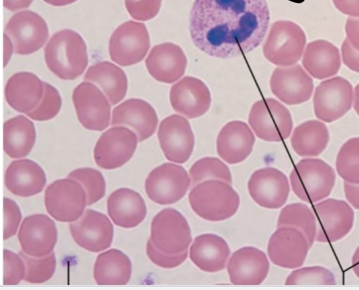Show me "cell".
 Listing matches in <instances>:
<instances>
[{
    "instance_id": "6da1fadb",
    "label": "cell",
    "mask_w": 359,
    "mask_h": 290,
    "mask_svg": "<svg viewBox=\"0 0 359 290\" xmlns=\"http://www.w3.org/2000/svg\"><path fill=\"white\" fill-rule=\"evenodd\" d=\"M269 24L266 0H196L190 15V33L202 52L226 59L257 48Z\"/></svg>"
},
{
    "instance_id": "7a4b0ae2",
    "label": "cell",
    "mask_w": 359,
    "mask_h": 290,
    "mask_svg": "<svg viewBox=\"0 0 359 290\" xmlns=\"http://www.w3.org/2000/svg\"><path fill=\"white\" fill-rule=\"evenodd\" d=\"M49 70L62 80H74L83 74L88 64L86 45L72 30H63L50 39L45 48Z\"/></svg>"
},
{
    "instance_id": "3957f363",
    "label": "cell",
    "mask_w": 359,
    "mask_h": 290,
    "mask_svg": "<svg viewBox=\"0 0 359 290\" xmlns=\"http://www.w3.org/2000/svg\"><path fill=\"white\" fill-rule=\"evenodd\" d=\"M189 200L192 210L210 222L231 218L241 204V198L231 185L219 180H208L194 186Z\"/></svg>"
},
{
    "instance_id": "277c9868",
    "label": "cell",
    "mask_w": 359,
    "mask_h": 290,
    "mask_svg": "<svg viewBox=\"0 0 359 290\" xmlns=\"http://www.w3.org/2000/svg\"><path fill=\"white\" fill-rule=\"evenodd\" d=\"M335 182L334 170L319 159H302L290 174L294 193L302 201L309 204L318 203L327 198Z\"/></svg>"
},
{
    "instance_id": "5b68a950",
    "label": "cell",
    "mask_w": 359,
    "mask_h": 290,
    "mask_svg": "<svg viewBox=\"0 0 359 290\" xmlns=\"http://www.w3.org/2000/svg\"><path fill=\"white\" fill-rule=\"evenodd\" d=\"M306 44V34L298 25L290 21H278L270 30L264 46V54L275 65L290 67L301 60Z\"/></svg>"
},
{
    "instance_id": "8992f818",
    "label": "cell",
    "mask_w": 359,
    "mask_h": 290,
    "mask_svg": "<svg viewBox=\"0 0 359 290\" xmlns=\"http://www.w3.org/2000/svg\"><path fill=\"white\" fill-rule=\"evenodd\" d=\"M249 122L256 135L269 142L286 140L293 129L290 112L273 98L263 99L255 103L250 114Z\"/></svg>"
},
{
    "instance_id": "52a82bcc",
    "label": "cell",
    "mask_w": 359,
    "mask_h": 290,
    "mask_svg": "<svg viewBox=\"0 0 359 290\" xmlns=\"http://www.w3.org/2000/svg\"><path fill=\"white\" fill-rule=\"evenodd\" d=\"M151 47L150 37L145 25L129 21L112 34L109 53L113 62L123 67L141 62Z\"/></svg>"
},
{
    "instance_id": "ba28073f",
    "label": "cell",
    "mask_w": 359,
    "mask_h": 290,
    "mask_svg": "<svg viewBox=\"0 0 359 290\" xmlns=\"http://www.w3.org/2000/svg\"><path fill=\"white\" fill-rule=\"evenodd\" d=\"M138 142V136L131 129L114 126L98 139L94 150L95 162L104 170L121 168L135 155Z\"/></svg>"
},
{
    "instance_id": "9c48e42d",
    "label": "cell",
    "mask_w": 359,
    "mask_h": 290,
    "mask_svg": "<svg viewBox=\"0 0 359 290\" xmlns=\"http://www.w3.org/2000/svg\"><path fill=\"white\" fill-rule=\"evenodd\" d=\"M48 213L57 221L72 223L79 219L87 206V195L77 181L59 180L48 187L45 194Z\"/></svg>"
},
{
    "instance_id": "30bf717a",
    "label": "cell",
    "mask_w": 359,
    "mask_h": 290,
    "mask_svg": "<svg viewBox=\"0 0 359 290\" xmlns=\"http://www.w3.org/2000/svg\"><path fill=\"white\" fill-rule=\"evenodd\" d=\"M150 239L156 248L170 254L188 251L192 242L187 219L174 209H165L154 217Z\"/></svg>"
},
{
    "instance_id": "8fae6325",
    "label": "cell",
    "mask_w": 359,
    "mask_h": 290,
    "mask_svg": "<svg viewBox=\"0 0 359 290\" xmlns=\"http://www.w3.org/2000/svg\"><path fill=\"white\" fill-rule=\"evenodd\" d=\"M191 180L186 170L174 164H165L154 169L145 184L149 199L160 205H170L187 195Z\"/></svg>"
},
{
    "instance_id": "7c38bea8",
    "label": "cell",
    "mask_w": 359,
    "mask_h": 290,
    "mask_svg": "<svg viewBox=\"0 0 359 290\" xmlns=\"http://www.w3.org/2000/svg\"><path fill=\"white\" fill-rule=\"evenodd\" d=\"M353 101L352 85L346 79L336 77L317 86L313 96L314 112L318 119L331 123L344 116Z\"/></svg>"
},
{
    "instance_id": "4fadbf2b",
    "label": "cell",
    "mask_w": 359,
    "mask_h": 290,
    "mask_svg": "<svg viewBox=\"0 0 359 290\" xmlns=\"http://www.w3.org/2000/svg\"><path fill=\"white\" fill-rule=\"evenodd\" d=\"M317 222L316 242L332 243L345 237L352 230L354 212L344 201L327 199L313 206Z\"/></svg>"
},
{
    "instance_id": "5bb4252c",
    "label": "cell",
    "mask_w": 359,
    "mask_h": 290,
    "mask_svg": "<svg viewBox=\"0 0 359 290\" xmlns=\"http://www.w3.org/2000/svg\"><path fill=\"white\" fill-rule=\"evenodd\" d=\"M158 136L165 158L170 162L184 164L191 157L195 144L193 130L184 117L173 114L162 121Z\"/></svg>"
},
{
    "instance_id": "9a60e30c",
    "label": "cell",
    "mask_w": 359,
    "mask_h": 290,
    "mask_svg": "<svg viewBox=\"0 0 359 290\" xmlns=\"http://www.w3.org/2000/svg\"><path fill=\"white\" fill-rule=\"evenodd\" d=\"M5 32L12 40L15 53L19 55H29L39 51L49 36L45 20L31 11L15 15L8 23Z\"/></svg>"
},
{
    "instance_id": "2e32d148",
    "label": "cell",
    "mask_w": 359,
    "mask_h": 290,
    "mask_svg": "<svg viewBox=\"0 0 359 290\" xmlns=\"http://www.w3.org/2000/svg\"><path fill=\"white\" fill-rule=\"evenodd\" d=\"M72 100L78 119L86 128L100 131L109 126L111 105L95 85L81 83L74 89Z\"/></svg>"
},
{
    "instance_id": "e0dca14e",
    "label": "cell",
    "mask_w": 359,
    "mask_h": 290,
    "mask_svg": "<svg viewBox=\"0 0 359 290\" xmlns=\"http://www.w3.org/2000/svg\"><path fill=\"white\" fill-rule=\"evenodd\" d=\"M310 248L306 237L301 231L291 227H281L271 236L268 253L275 265L294 269L304 264Z\"/></svg>"
},
{
    "instance_id": "ac0fdd59",
    "label": "cell",
    "mask_w": 359,
    "mask_h": 290,
    "mask_svg": "<svg viewBox=\"0 0 359 290\" xmlns=\"http://www.w3.org/2000/svg\"><path fill=\"white\" fill-rule=\"evenodd\" d=\"M71 234L83 249L98 253L108 249L114 237V227L103 213L86 210L81 218L69 225Z\"/></svg>"
},
{
    "instance_id": "d6986e66",
    "label": "cell",
    "mask_w": 359,
    "mask_h": 290,
    "mask_svg": "<svg viewBox=\"0 0 359 290\" xmlns=\"http://www.w3.org/2000/svg\"><path fill=\"white\" fill-rule=\"evenodd\" d=\"M270 84L273 93L289 105L307 102L314 90L313 79L299 65L276 69Z\"/></svg>"
},
{
    "instance_id": "ffe728a7",
    "label": "cell",
    "mask_w": 359,
    "mask_h": 290,
    "mask_svg": "<svg viewBox=\"0 0 359 290\" xmlns=\"http://www.w3.org/2000/svg\"><path fill=\"white\" fill-rule=\"evenodd\" d=\"M252 199L267 209H278L287 202L290 186L287 176L274 168H266L256 171L248 183Z\"/></svg>"
},
{
    "instance_id": "44dd1931",
    "label": "cell",
    "mask_w": 359,
    "mask_h": 290,
    "mask_svg": "<svg viewBox=\"0 0 359 290\" xmlns=\"http://www.w3.org/2000/svg\"><path fill=\"white\" fill-rule=\"evenodd\" d=\"M269 270L266 254L252 246L235 251L227 263L230 282L234 285H259L266 279Z\"/></svg>"
},
{
    "instance_id": "7402d4cb",
    "label": "cell",
    "mask_w": 359,
    "mask_h": 290,
    "mask_svg": "<svg viewBox=\"0 0 359 290\" xmlns=\"http://www.w3.org/2000/svg\"><path fill=\"white\" fill-rule=\"evenodd\" d=\"M18 239L25 253L43 257L54 250L57 242V230L54 221L48 216L36 214L24 220Z\"/></svg>"
},
{
    "instance_id": "603a6c76",
    "label": "cell",
    "mask_w": 359,
    "mask_h": 290,
    "mask_svg": "<svg viewBox=\"0 0 359 290\" xmlns=\"http://www.w3.org/2000/svg\"><path fill=\"white\" fill-rule=\"evenodd\" d=\"M256 141L248 124L242 121L227 123L219 131L217 139L219 157L231 165L241 164L252 154Z\"/></svg>"
},
{
    "instance_id": "cb8c5ba5",
    "label": "cell",
    "mask_w": 359,
    "mask_h": 290,
    "mask_svg": "<svg viewBox=\"0 0 359 290\" xmlns=\"http://www.w3.org/2000/svg\"><path fill=\"white\" fill-rule=\"evenodd\" d=\"M170 103L174 110L189 119L205 114L211 105V95L201 80L186 77L172 86Z\"/></svg>"
},
{
    "instance_id": "d4e9b609",
    "label": "cell",
    "mask_w": 359,
    "mask_h": 290,
    "mask_svg": "<svg viewBox=\"0 0 359 290\" xmlns=\"http://www.w3.org/2000/svg\"><path fill=\"white\" fill-rule=\"evenodd\" d=\"M158 118L155 109L148 102L132 98L115 107L112 112L111 126H128L133 128L142 142L151 137L156 131Z\"/></svg>"
},
{
    "instance_id": "484cf974",
    "label": "cell",
    "mask_w": 359,
    "mask_h": 290,
    "mask_svg": "<svg viewBox=\"0 0 359 290\" xmlns=\"http://www.w3.org/2000/svg\"><path fill=\"white\" fill-rule=\"evenodd\" d=\"M146 65L156 81L173 84L184 75L187 58L179 46L165 43L153 48L146 60Z\"/></svg>"
},
{
    "instance_id": "4316f807",
    "label": "cell",
    "mask_w": 359,
    "mask_h": 290,
    "mask_svg": "<svg viewBox=\"0 0 359 290\" xmlns=\"http://www.w3.org/2000/svg\"><path fill=\"white\" fill-rule=\"evenodd\" d=\"M107 213L116 225L123 228H134L144 220L147 209L144 199L138 192L128 188H122L109 197Z\"/></svg>"
},
{
    "instance_id": "83f0119b",
    "label": "cell",
    "mask_w": 359,
    "mask_h": 290,
    "mask_svg": "<svg viewBox=\"0 0 359 290\" xmlns=\"http://www.w3.org/2000/svg\"><path fill=\"white\" fill-rule=\"evenodd\" d=\"M7 189L21 197H30L41 193L46 185L43 169L34 162L22 159L13 162L6 171Z\"/></svg>"
},
{
    "instance_id": "f1b7e54d",
    "label": "cell",
    "mask_w": 359,
    "mask_h": 290,
    "mask_svg": "<svg viewBox=\"0 0 359 290\" xmlns=\"http://www.w3.org/2000/svg\"><path fill=\"white\" fill-rule=\"evenodd\" d=\"M44 94V83L35 74L20 72L13 75L6 87L8 103L16 111L29 113L40 103Z\"/></svg>"
},
{
    "instance_id": "f546056e",
    "label": "cell",
    "mask_w": 359,
    "mask_h": 290,
    "mask_svg": "<svg viewBox=\"0 0 359 290\" xmlns=\"http://www.w3.org/2000/svg\"><path fill=\"white\" fill-rule=\"evenodd\" d=\"M229 255L230 249L226 242L213 234L196 237L189 251L191 261L199 269L207 272L224 270Z\"/></svg>"
},
{
    "instance_id": "4dcf8cb0",
    "label": "cell",
    "mask_w": 359,
    "mask_h": 290,
    "mask_svg": "<svg viewBox=\"0 0 359 290\" xmlns=\"http://www.w3.org/2000/svg\"><path fill=\"white\" fill-rule=\"evenodd\" d=\"M302 64L313 78L323 80L337 74L341 60L339 49L325 40L309 44L304 53Z\"/></svg>"
},
{
    "instance_id": "1f68e13d",
    "label": "cell",
    "mask_w": 359,
    "mask_h": 290,
    "mask_svg": "<svg viewBox=\"0 0 359 290\" xmlns=\"http://www.w3.org/2000/svg\"><path fill=\"white\" fill-rule=\"evenodd\" d=\"M132 273L130 258L115 249L100 254L94 266V278L99 285H126L130 282Z\"/></svg>"
},
{
    "instance_id": "d6a6232c",
    "label": "cell",
    "mask_w": 359,
    "mask_h": 290,
    "mask_svg": "<svg viewBox=\"0 0 359 290\" xmlns=\"http://www.w3.org/2000/svg\"><path fill=\"white\" fill-rule=\"evenodd\" d=\"M84 79L97 85L113 105L123 100L128 92L126 74L109 62H101L90 67Z\"/></svg>"
},
{
    "instance_id": "836d02e7",
    "label": "cell",
    "mask_w": 359,
    "mask_h": 290,
    "mask_svg": "<svg viewBox=\"0 0 359 290\" xmlns=\"http://www.w3.org/2000/svg\"><path fill=\"white\" fill-rule=\"evenodd\" d=\"M330 133L326 125L318 120L305 121L295 128L291 144L294 152L302 158H316L326 150Z\"/></svg>"
},
{
    "instance_id": "e575fe53",
    "label": "cell",
    "mask_w": 359,
    "mask_h": 290,
    "mask_svg": "<svg viewBox=\"0 0 359 290\" xmlns=\"http://www.w3.org/2000/svg\"><path fill=\"white\" fill-rule=\"evenodd\" d=\"M36 140L34 124L23 115L8 120L4 124V151L12 159L27 157Z\"/></svg>"
},
{
    "instance_id": "d590c367",
    "label": "cell",
    "mask_w": 359,
    "mask_h": 290,
    "mask_svg": "<svg viewBox=\"0 0 359 290\" xmlns=\"http://www.w3.org/2000/svg\"><path fill=\"white\" fill-rule=\"evenodd\" d=\"M278 227H291L301 231L311 247L316 242L317 222L313 211L305 204L295 203L285 206L280 212Z\"/></svg>"
},
{
    "instance_id": "8d00e7d4",
    "label": "cell",
    "mask_w": 359,
    "mask_h": 290,
    "mask_svg": "<svg viewBox=\"0 0 359 290\" xmlns=\"http://www.w3.org/2000/svg\"><path fill=\"white\" fill-rule=\"evenodd\" d=\"M336 170L346 183L359 184V137L346 141L336 159Z\"/></svg>"
},
{
    "instance_id": "74e56055",
    "label": "cell",
    "mask_w": 359,
    "mask_h": 290,
    "mask_svg": "<svg viewBox=\"0 0 359 290\" xmlns=\"http://www.w3.org/2000/svg\"><path fill=\"white\" fill-rule=\"evenodd\" d=\"M191 185L208 180H219L231 185L232 178L229 168L216 158H203L196 162L189 171Z\"/></svg>"
},
{
    "instance_id": "f35d334b",
    "label": "cell",
    "mask_w": 359,
    "mask_h": 290,
    "mask_svg": "<svg viewBox=\"0 0 359 290\" xmlns=\"http://www.w3.org/2000/svg\"><path fill=\"white\" fill-rule=\"evenodd\" d=\"M68 178L79 183L87 195V206H92L102 199L106 191V183L102 174L97 170L86 168L72 172Z\"/></svg>"
},
{
    "instance_id": "ab89813d",
    "label": "cell",
    "mask_w": 359,
    "mask_h": 290,
    "mask_svg": "<svg viewBox=\"0 0 359 290\" xmlns=\"http://www.w3.org/2000/svg\"><path fill=\"white\" fill-rule=\"evenodd\" d=\"M20 255L26 265L25 279L27 282L43 283L53 276L56 268V258L54 253L43 257L31 256L24 251H21Z\"/></svg>"
},
{
    "instance_id": "60d3db41",
    "label": "cell",
    "mask_w": 359,
    "mask_h": 290,
    "mask_svg": "<svg viewBox=\"0 0 359 290\" xmlns=\"http://www.w3.org/2000/svg\"><path fill=\"white\" fill-rule=\"evenodd\" d=\"M333 273L322 266L302 268L293 271L287 278V285H334Z\"/></svg>"
},
{
    "instance_id": "b9f144b4",
    "label": "cell",
    "mask_w": 359,
    "mask_h": 290,
    "mask_svg": "<svg viewBox=\"0 0 359 290\" xmlns=\"http://www.w3.org/2000/svg\"><path fill=\"white\" fill-rule=\"evenodd\" d=\"M62 107V98L58 91L50 84L44 82V94L39 105L27 114L36 121H48L56 117Z\"/></svg>"
},
{
    "instance_id": "7bdbcfd3",
    "label": "cell",
    "mask_w": 359,
    "mask_h": 290,
    "mask_svg": "<svg viewBox=\"0 0 359 290\" xmlns=\"http://www.w3.org/2000/svg\"><path fill=\"white\" fill-rule=\"evenodd\" d=\"M26 265L20 255L4 250V285H17L25 278Z\"/></svg>"
},
{
    "instance_id": "ee69618b",
    "label": "cell",
    "mask_w": 359,
    "mask_h": 290,
    "mask_svg": "<svg viewBox=\"0 0 359 290\" xmlns=\"http://www.w3.org/2000/svg\"><path fill=\"white\" fill-rule=\"evenodd\" d=\"M162 2L163 0H126V6L133 19L147 22L158 15Z\"/></svg>"
},
{
    "instance_id": "f6af8a7d",
    "label": "cell",
    "mask_w": 359,
    "mask_h": 290,
    "mask_svg": "<svg viewBox=\"0 0 359 290\" xmlns=\"http://www.w3.org/2000/svg\"><path fill=\"white\" fill-rule=\"evenodd\" d=\"M147 252L154 264L167 269L175 268L182 265L187 260L189 254L188 251L178 254L163 252L155 246L151 239L147 243Z\"/></svg>"
},
{
    "instance_id": "bcb514c9",
    "label": "cell",
    "mask_w": 359,
    "mask_h": 290,
    "mask_svg": "<svg viewBox=\"0 0 359 290\" xmlns=\"http://www.w3.org/2000/svg\"><path fill=\"white\" fill-rule=\"evenodd\" d=\"M22 212L18 205L11 199L4 198V239L14 236L22 220Z\"/></svg>"
},
{
    "instance_id": "7dc6e473",
    "label": "cell",
    "mask_w": 359,
    "mask_h": 290,
    "mask_svg": "<svg viewBox=\"0 0 359 290\" xmlns=\"http://www.w3.org/2000/svg\"><path fill=\"white\" fill-rule=\"evenodd\" d=\"M342 60L346 67L359 73V51L355 49L346 39L341 46Z\"/></svg>"
},
{
    "instance_id": "c3c4849f",
    "label": "cell",
    "mask_w": 359,
    "mask_h": 290,
    "mask_svg": "<svg viewBox=\"0 0 359 290\" xmlns=\"http://www.w3.org/2000/svg\"><path fill=\"white\" fill-rule=\"evenodd\" d=\"M345 32L350 44L359 51V18H349L346 22Z\"/></svg>"
},
{
    "instance_id": "681fc988",
    "label": "cell",
    "mask_w": 359,
    "mask_h": 290,
    "mask_svg": "<svg viewBox=\"0 0 359 290\" xmlns=\"http://www.w3.org/2000/svg\"><path fill=\"white\" fill-rule=\"evenodd\" d=\"M332 2L342 14L350 18H359V0H332Z\"/></svg>"
},
{
    "instance_id": "f907efd6",
    "label": "cell",
    "mask_w": 359,
    "mask_h": 290,
    "mask_svg": "<svg viewBox=\"0 0 359 290\" xmlns=\"http://www.w3.org/2000/svg\"><path fill=\"white\" fill-rule=\"evenodd\" d=\"M344 190L346 200L355 209L359 211V184L344 183Z\"/></svg>"
},
{
    "instance_id": "816d5d0a",
    "label": "cell",
    "mask_w": 359,
    "mask_h": 290,
    "mask_svg": "<svg viewBox=\"0 0 359 290\" xmlns=\"http://www.w3.org/2000/svg\"><path fill=\"white\" fill-rule=\"evenodd\" d=\"M33 2L34 0H4V7L12 12H15L29 8Z\"/></svg>"
},
{
    "instance_id": "f5cc1de1",
    "label": "cell",
    "mask_w": 359,
    "mask_h": 290,
    "mask_svg": "<svg viewBox=\"0 0 359 290\" xmlns=\"http://www.w3.org/2000/svg\"><path fill=\"white\" fill-rule=\"evenodd\" d=\"M5 58L6 60V65H7L13 53L14 46L13 42L11 41L10 38L8 37L6 34H5Z\"/></svg>"
},
{
    "instance_id": "db71d44e",
    "label": "cell",
    "mask_w": 359,
    "mask_h": 290,
    "mask_svg": "<svg viewBox=\"0 0 359 290\" xmlns=\"http://www.w3.org/2000/svg\"><path fill=\"white\" fill-rule=\"evenodd\" d=\"M351 268L355 275L359 278V246L356 249L352 257Z\"/></svg>"
},
{
    "instance_id": "11a10c76",
    "label": "cell",
    "mask_w": 359,
    "mask_h": 290,
    "mask_svg": "<svg viewBox=\"0 0 359 290\" xmlns=\"http://www.w3.org/2000/svg\"><path fill=\"white\" fill-rule=\"evenodd\" d=\"M46 4L55 7H63L71 5L77 1V0H43Z\"/></svg>"
},
{
    "instance_id": "9f6ffc18",
    "label": "cell",
    "mask_w": 359,
    "mask_h": 290,
    "mask_svg": "<svg viewBox=\"0 0 359 290\" xmlns=\"http://www.w3.org/2000/svg\"><path fill=\"white\" fill-rule=\"evenodd\" d=\"M353 108L359 116V84L355 86L353 93Z\"/></svg>"
}]
</instances>
